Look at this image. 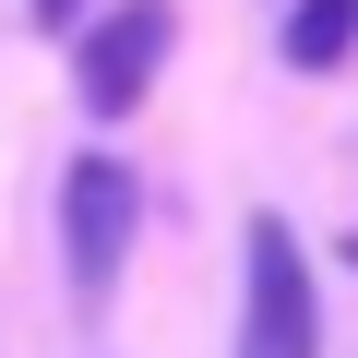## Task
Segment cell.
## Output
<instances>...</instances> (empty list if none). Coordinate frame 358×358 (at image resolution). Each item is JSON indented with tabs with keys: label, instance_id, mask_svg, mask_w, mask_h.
Instances as JSON below:
<instances>
[{
	"label": "cell",
	"instance_id": "obj_1",
	"mask_svg": "<svg viewBox=\"0 0 358 358\" xmlns=\"http://www.w3.org/2000/svg\"><path fill=\"white\" fill-rule=\"evenodd\" d=\"M239 358H322V287L287 215L239 227Z\"/></svg>",
	"mask_w": 358,
	"mask_h": 358
},
{
	"label": "cell",
	"instance_id": "obj_5",
	"mask_svg": "<svg viewBox=\"0 0 358 358\" xmlns=\"http://www.w3.org/2000/svg\"><path fill=\"white\" fill-rule=\"evenodd\" d=\"M24 13H36V24H60V36H72V24H84V13H96V0H24Z\"/></svg>",
	"mask_w": 358,
	"mask_h": 358
},
{
	"label": "cell",
	"instance_id": "obj_3",
	"mask_svg": "<svg viewBox=\"0 0 358 358\" xmlns=\"http://www.w3.org/2000/svg\"><path fill=\"white\" fill-rule=\"evenodd\" d=\"M167 48H179V0H120V13H84V24H72V96H84V120H131V108L155 96Z\"/></svg>",
	"mask_w": 358,
	"mask_h": 358
},
{
	"label": "cell",
	"instance_id": "obj_2",
	"mask_svg": "<svg viewBox=\"0 0 358 358\" xmlns=\"http://www.w3.org/2000/svg\"><path fill=\"white\" fill-rule=\"evenodd\" d=\"M131 227H143V192L120 155H72L60 167V275H72V310H108L120 263H131Z\"/></svg>",
	"mask_w": 358,
	"mask_h": 358
},
{
	"label": "cell",
	"instance_id": "obj_4",
	"mask_svg": "<svg viewBox=\"0 0 358 358\" xmlns=\"http://www.w3.org/2000/svg\"><path fill=\"white\" fill-rule=\"evenodd\" d=\"M358 60V0H287V72H346Z\"/></svg>",
	"mask_w": 358,
	"mask_h": 358
}]
</instances>
